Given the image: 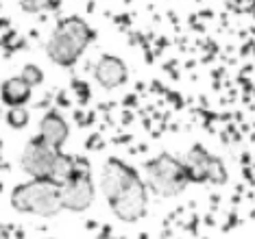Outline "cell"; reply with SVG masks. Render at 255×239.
<instances>
[{"instance_id": "1", "label": "cell", "mask_w": 255, "mask_h": 239, "mask_svg": "<svg viewBox=\"0 0 255 239\" xmlns=\"http://www.w3.org/2000/svg\"><path fill=\"white\" fill-rule=\"evenodd\" d=\"M20 163H22V170L31 178L55 180L57 185H63L68 178H72L79 167V161H74L72 157L63 155L61 150L48 146L39 137L31 139L24 146Z\"/></svg>"}, {"instance_id": "2", "label": "cell", "mask_w": 255, "mask_h": 239, "mask_svg": "<svg viewBox=\"0 0 255 239\" xmlns=\"http://www.w3.org/2000/svg\"><path fill=\"white\" fill-rule=\"evenodd\" d=\"M90 42H92V28L88 26V22L77 15L66 17V20L59 22L55 33L50 35L48 44H46V52L53 59V63L68 68L79 61V57L83 55V50L88 48Z\"/></svg>"}, {"instance_id": "3", "label": "cell", "mask_w": 255, "mask_h": 239, "mask_svg": "<svg viewBox=\"0 0 255 239\" xmlns=\"http://www.w3.org/2000/svg\"><path fill=\"white\" fill-rule=\"evenodd\" d=\"M144 183L159 198H175L192 183L183 159L161 153L144 165Z\"/></svg>"}, {"instance_id": "4", "label": "cell", "mask_w": 255, "mask_h": 239, "mask_svg": "<svg viewBox=\"0 0 255 239\" xmlns=\"http://www.w3.org/2000/svg\"><path fill=\"white\" fill-rule=\"evenodd\" d=\"M11 207L20 213H35L42 215V218H53L63 209L61 185H57L55 180H39V178L18 185L11 191Z\"/></svg>"}, {"instance_id": "5", "label": "cell", "mask_w": 255, "mask_h": 239, "mask_svg": "<svg viewBox=\"0 0 255 239\" xmlns=\"http://www.w3.org/2000/svg\"><path fill=\"white\" fill-rule=\"evenodd\" d=\"M183 163L188 167L192 183H214V185L227 183V167H225V163L199 144L192 146L185 153Z\"/></svg>"}, {"instance_id": "6", "label": "cell", "mask_w": 255, "mask_h": 239, "mask_svg": "<svg viewBox=\"0 0 255 239\" xmlns=\"http://www.w3.org/2000/svg\"><path fill=\"white\" fill-rule=\"evenodd\" d=\"M90 167V165H88ZM83 161H79V167L72 178H68L61 185V205L68 211L81 213L92 207L94 202V185H92L90 172Z\"/></svg>"}, {"instance_id": "7", "label": "cell", "mask_w": 255, "mask_h": 239, "mask_svg": "<svg viewBox=\"0 0 255 239\" xmlns=\"http://www.w3.org/2000/svg\"><path fill=\"white\" fill-rule=\"evenodd\" d=\"M140 180V174L120 159H107L101 172V189L109 202Z\"/></svg>"}, {"instance_id": "8", "label": "cell", "mask_w": 255, "mask_h": 239, "mask_svg": "<svg viewBox=\"0 0 255 239\" xmlns=\"http://www.w3.org/2000/svg\"><path fill=\"white\" fill-rule=\"evenodd\" d=\"M112 211L116 213V218L123 222H137L140 218H144L148 207V187L146 183L140 178L135 185H131L127 191H123L116 200L109 202Z\"/></svg>"}, {"instance_id": "9", "label": "cell", "mask_w": 255, "mask_h": 239, "mask_svg": "<svg viewBox=\"0 0 255 239\" xmlns=\"http://www.w3.org/2000/svg\"><path fill=\"white\" fill-rule=\"evenodd\" d=\"M94 79L96 83L105 89H116L127 80V66L123 59L114 55H105L101 57L94 68Z\"/></svg>"}, {"instance_id": "10", "label": "cell", "mask_w": 255, "mask_h": 239, "mask_svg": "<svg viewBox=\"0 0 255 239\" xmlns=\"http://www.w3.org/2000/svg\"><path fill=\"white\" fill-rule=\"evenodd\" d=\"M68 133H70L68 122L63 120L57 111L46 113L42 124H39V139L46 142L48 146H53V148H57V150H61V146L66 144Z\"/></svg>"}, {"instance_id": "11", "label": "cell", "mask_w": 255, "mask_h": 239, "mask_svg": "<svg viewBox=\"0 0 255 239\" xmlns=\"http://www.w3.org/2000/svg\"><path fill=\"white\" fill-rule=\"evenodd\" d=\"M31 89L33 87L26 83L22 77H13L9 80H4L2 87H0V96H2V102L13 107H22L28 98H31Z\"/></svg>"}, {"instance_id": "12", "label": "cell", "mask_w": 255, "mask_h": 239, "mask_svg": "<svg viewBox=\"0 0 255 239\" xmlns=\"http://www.w3.org/2000/svg\"><path fill=\"white\" fill-rule=\"evenodd\" d=\"M61 0H22V9L28 13H37V11H48L57 9Z\"/></svg>"}, {"instance_id": "13", "label": "cell", "mask_w": 255, "mask_h": 239, "mask_svg": "<svg viewBox=\"0 0 255 239\" xmlns=\"http://www.w3.org/2000/svg\"><path fill=\"white\" fill-rule=\"evenodd\" d=\"M7 120L13 128H24L28 124V113H26L24 107H13V109H9Z\"/></svg>"}, {"instance_id": "14", "label": "cell", "mask_w": 255, "mask_h": 239, "mask_svg": "<svg viewBox=\"0 0 255 239\" xmlns=\"http://www.w3.org/2000/svg\"><path fill=\"white\" fill-rule=\"evenodd\" d=\"M20 77L24 79L31 87H35V85H39V83L44 80V72H42V70H39L37 66H24V70H22Z\"/></svg>"}]
</instances>
